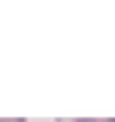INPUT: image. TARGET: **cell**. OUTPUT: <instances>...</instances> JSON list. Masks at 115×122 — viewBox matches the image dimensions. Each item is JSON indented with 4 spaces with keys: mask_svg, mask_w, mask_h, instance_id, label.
Wrapping results in <instances>:
<instances>
[{
    "mask_svg": "<svg viewBox=\"0 0 115 122\" xmlns=\"http://www.w3.org/2000/svg\"><path fill=\"white\" fill-rule=\"evenodd\" d=\"M56 122H115V117L112 119H58Z\"/></svg>",
    "mask_w": 115,
    "mask_h": 122,
    "instance_id": "6da1fadb",
    "label": "cell"
},
{
    "mask_svg": "<svg viewBox=\"0 0 115 122\" xmlns=\"http://www.w3.org/2000/svg\"><path fill=\"white\" fill-rule=\"evenodd\" d=\"M0 122H27L24 117H14V119H0Z\"/></svg>",
    "mask_w": 115,
    "mask_h": 122,
    "instance_id": "7a4b0ae2",
    "label": "cell"
}]
</instances>
